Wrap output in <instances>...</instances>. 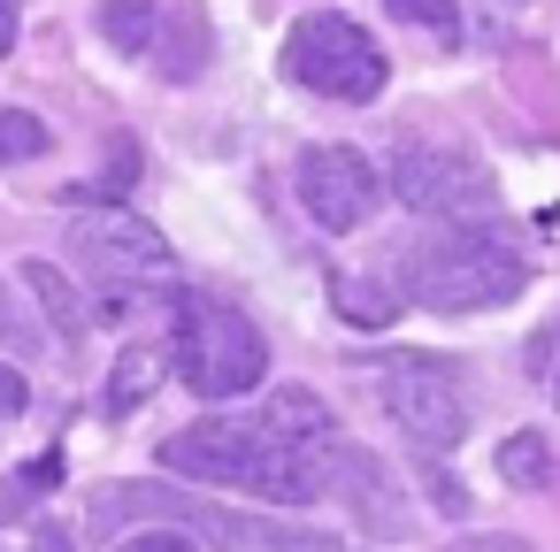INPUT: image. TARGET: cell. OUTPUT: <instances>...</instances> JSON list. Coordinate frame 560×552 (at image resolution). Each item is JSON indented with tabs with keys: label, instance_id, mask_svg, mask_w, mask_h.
Wrapping results in <instances>:
<instances>
[{
	"label": "cell",
	"instance_id": "obj_1",
	"mask_svg": "<svg viewBox=\"0 0 560 552\" xmlns=\"http://www.w3.org/2000/svg\"><path fill=\"white\" fill-rule=\"evenodd\" d=\"M162 468L185 475V483H215V491H246V498H269V506H315L330 491V453H292L277 445L269 430H254V414H208V422H185L170 445H162Z\"/></svg>",
	"mask_w": 560,
	"mask_h": 552
},
{
	"label": "cell",
	"instance_id": "obj_2",
	"mask_svg": "<svg viewBox=\"0 0 560 552\" xmlns=\"http://www.w3.org/2000/svg\"><path fill=\"white\" fill-rule=\"evenodd\" d=\"M529 292V261L499 223H453L407 254V300L430 315H491Z\"/></svg>",
	"mask_w": 560,
	"mask_h": 552
},
{
	"label": "cell",
	"instance_id": "obj_3",
	"mask_svg": "<svg viewBox=\"0 0 560 552\" xmlns=\"http://www.w3.org/2000/svg\"><path fill=\"white\" fill-rule=\"evenodd\" d=\"M170 368L192 384V399H246L269 376V338L208 292H185L177 307V338H170Z\"/></svg>",
	"mask_w": 560,
	"mask_h": 552
},
{
	"label": "cell",
	"instance_id": "obj_4",
	"mask_svg": "<svg viewBox=\"0 0 560 552\" xmlns=\"http://www.w3.org/2000/svg\"><path fill=\"white\" fill-rule=\"evenodd\" d=\"M376 376V407L422 445V453H453L468 437V399H460V368L438 353H369L361 361Z\"/></svg>",
	"mask_w": 560,
	"mask_h": 552
},
{
	"label": "cell",
	"instance_id": "obj_5",
	"mask_svg": "<svg viewBox=\"0 0 560 552\" xmlns=\"http://www.w3.org/2000/svg\"><path fill=\"white\" fill-rule=\"evenodd\" d=\"M284 78L307 85V93H323V101L369 108L392 85V62H384V47L353 16H300L292 39H284Z\"/></svg>",
	"mask_w": 560,
	"mask_h": 552
},
{
	"label": "cell",
	"instance_id": "obj_6",
	"mask_svg": "<svg viewBox=\"0 0 560 552\" xmlns=\"http://www.w3.org/2000/svg\"><path fill=\"white\" fill-rule=\"evenodd\" d=\"M70 261L93 284H108V292H170L177 284V246L147 215H131L116 200L108 208H85L70 223Z\"/></svg>",
	"mask_w": 560,
	"mask_h": 552
},
{
	"label": "cell",
	"instance_id": "obj_7",
	"mask_svg": "<svg viewBox=\"0 0 560 552\" xmlns=\"http://www.w3.org/2000/svg\"><path fill=\"white\" fill-rule=\"evenodd\" d=\"M392 200L407 215H438V223H491L499 185L476 154H445V146H407L392 154Z\"/></svg>",
	"mask_w": 560,
	"mask_h": 552
},
{
	"label": "cell",
	"instance_id": "obj_8",
	"mask_svg": "<svg viewBox=\"0 0 560 552\" xmlns=\"http://www.w3.org/2000/svg\"><path fill=\"white\" fill-rule=\"evenodd\" d=\"M292 185H300L307 223L330 231V238L361 231V223L376 215V200H384V177H376V162H369L361 146H307L300 169H292Z\"/></svg>",
	"mask_w": 560,
	"mask_h": 552
},
{
	"label": "cell",
	"instance_id": "obj_9",
	"mask_svg": "<svg viewBox=\"0 0 560 552\" xmlns=\"http://www.w3.org/2000/svg\"><path fill=\"white\" fill-rule=\"evenodd\" d=\"M254 430H269L277 445L292 453H330L338 445V422H330V399L307 391V384H277L261 407H254Z\"/></svg>",
	"mask_w": 560,
	"mask_h": 552
},
{
	"label": "cell",
	"instance_id": "obj_10",
	"mask_svg": "<svg viewBox=\"0 0 560 552\" xmlns=\"http://www.w3.org/2000/svg\"><path fill=\"white\" fill-rule=\"evenodd\" d=\"M330 491H346V506H353L376 537H399V529H407V506H399V491L384 483V460H376V453H353V445H346V453L330 460Z\"/></svg>",
	"mask_w": 560,
	"mask_h": 552
},
{
	"label": "cell",
	"instance_id": "obj_11",
	"mask_svg": "<svg viewBox=\"0 0 560 552\" xmlns=\"http://www.w3.org/2000/svg\"><path fill=\"white\" fill-rule=\"evenodd\" d=\"M170 376V345H154V338H139V345H124L116 353V368H108V414L124 422V414H139L147 399H154V384Z\"/></svg>",
	"mask_w": 560,
	"mask_h": 552
},
{
	"label": "cell",
	"instance_id": "obj_12",
	"mask_svg": "<svg viewBox=\"0 0 560 552\" xmlns=\"http://www.w3.org/2000/svg\"><path fill=\"white\" fill-rule=\"evenodd\" d=\"M16 277H24V284H32V300L47 307L55 338H62V345H78V338H85V322H93V315H85V292H78V277H62L55 261H24Z\"/></svg>",
	"mask_w": 560,
	"mask_h": 552
},
{
	"label": "cell",
	"instance_id": "obj_13",
	"mask_svg": "<svg viewBox=\"0 0 560 552\" xmlns=\"http://www.w3.org/2000/svg\"><path fill=\"white\" fill-rule=\"evenodd\" d=\"M499 483H506V491H552V483H560V460H552L545 430H514V437L499 445Z\"/></svg>",
	"mask_w": 560,
	"mask_h": 552
},
{
	"label": "cell",
	"instance_id": "obj_14",
	"mask_svg": "<svg viewBox=\"0 0 560 552\" xmlns=\"http://www.w3.org/2000/svg\"><path fill=\"white\" fill-rule=\"evenodd\" d=\"M162 24H170V39H154V62H162L170 78H192V70L208 62V16L185 0V9H162Z\"/></svg>",
	"mask_w": 560,
	"mask_h": 552
},
{
	"label": "cell",
	"instance_id": "obj_15",
	"mask_svg": "<svg viewBox=\"0 0 560 552\" xmlns=\"http://www.w3.org/2000/svg\"><path fill=\"white\" fill-rule=\"evenodd\" d=\"M154 24H162V0H101V39L116 55H154Z\"/></svg>",
	"mask_w": 560,
	"mask_h": 552
},
{
	"label": "cell",
	"instance_id": "obj_16",
	"mask_svg": "<svg viewBox=\"0 0 560 552\" xmlns=\"http://www.w3.org/2000/svg\"><path fill=\"white\" fill-rule=\"evenodd\" d=\"M330 307H338L346 322H361V330H392L399 292H392V284H369V277H338V284H330Z\"/></svg>",
	"mask_w": 560,
	"mask_h": 552
},
{
	"label": "cell",
	"instance_id": "obj_17",
	"mask_svg": "<svg viewBox=\"0 0 560 552\" xmlns=\"http://www.w3.org/2000/svg\"><path fill=\"white\" fill-rule=\"evenodd\" d=\"M39 154H47V124L32 108H0V169L39 162Z\"/></svg>",
	"mask_w": 560,
	"mask_h": 552
},
{
	"label": "cell",
	"instance_id": "obj_18",
	"mask_svg": "<svg viewBox=\"0 0 560 552\" xmlns=\"http://www.w3.org/2000/svg\"><path fill=\"white\" fill-rule=\"evenodd\" d=\"M47 338H39V322L16 307V292H9V277H0V353H16V361H32Z\"/></svg>",
	"mask_w": 560,
	"mask_h": 552
},
{
	"label": "cell",
	"instance_id": "obj_19",
	"mask_svg": "<svg viewBox=\"0 0 560 552\" xmlns=\"http://www.w3.org/2000/svg\"><path fill=\"white\" fill-rule=\"evenodd\" d=\"M384 9L399 16V24H422V32H460V9H453V0H384Z\"/></svg>",
	"mask_w": 560,
	"mask_h": 552
},
{
	"label": "cell",
	"instance_id": "obj_20",
	"mask_svg": "<svg viewBox=\"0 0 560 552\" xmlns=\"http://www.w3.org/2000/svg\"><path fill=\"white\" fill-rule=\"evenodd\" d=\"M16 521H32V491H24V475H0V537Z\"/></svg>",
	"mask_w": 560,
	"mask_h": 552
},
{
	"label": "cell",
	"instance_id": "obj_21",
	"mask_svg": "<svg viewBox=\"0 0 560 552\" xmlns=\"http://www.w3.org/2000/svg\"><path fill=\"white\" fill-rule=\"evenodd\" d=\"M116 552H200L185 529H139V537H124Z\"/></svg>",
	"mask_w": 560,
	"mask_h": 552
},
{
	"label": "cell",
	"instance_id": "obj_22",
	"mask_svg": "<svg viewBox=\"0 0 560 552\" xmlns=\"http://www.w3.org/2000/svg\"><path fill=\"white\" fill-rule=\"evenodd\" d=\"M24 552H78V537H70L62 521H32V529H24Z\"/></svg>",
	"mask_w": 560,
	"mask_h": 552
},
{
	"label": "cell",
	"instance_id": "obj_23",
	"mask_svg": "<svg viewBox=\"0 0 560 552\" xmlns=\"http://www.w3.org/2000/svg\"><path fill=\"white\" fill-rule=\"evenodd\" d=\"M16 24H24V9H16V0H0V55L16 47Z\"/></svg>",
	"mask_w": 560,
	"mask_h": 552
},
{
	"label": "cell",
	"instance_id": "obj_24",
	"mask_svg": "<svg viewBox=\"0 0 560 552\" xmlns=\"http://www.w3.org/2000/svg\"><path fill=\"white\" fill-rule=\"evenodd\" d=\"M476 552H537V544H522V537H476Z\"/></svg>",
	"mask_w": 560,
	"mask_h": 552
},
{
	"label": "cell",
	"instance_id": "obj_25",
	"mask_svg": "<svg viewBox=\"0 0 560 552\" xmlns=\"http://www.w3.org/2000/svg\"><path fill=\"white\" fill-rule=\"evenodd\" d=\"M552 399H560V376H552Z\"/></svg>",
	"mask_w": 560,
	"mask_h": 552
},
{
	"label": "cell",
	"instance_id": "obj_26",
	"mask_svg": "<svg viewBox=\"0 0 560 552\" xmlns=\"http://www.w3.org/2000/svg\"><path fill=\"white\" fill-rule=\"evenodd\" d=\"M460 552H476V544H460Z\"/></svg>",
	"mask_w": 560,
	"mask_h": 552
},
{
	"label": "cell",
	"instance_id": "obj_27",
	"mask_svg": "<svg viewBox=\"0 0 560 552\" xmlns=\"http://www.w3.org/2000/svg\"><path fill=\"white\" fill-rule=\"evenodd\" d=\"M552 338H560V322H552Z\"/></svg>",
	"mask_w": 560,
	"mask_h": 552
}]
</instances>
